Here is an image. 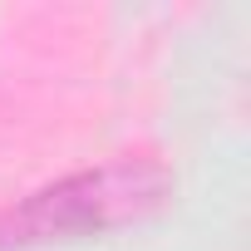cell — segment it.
<instances>
[{
  "instance_id": "obj_1",
  "label": "cell",
  "mask_w": 251,
  "mask_h": 251,
  "mask_svg": "<svg viewBox=\"0 0 251 251\" xmlns=\"http://www.w3.org/2000/svg\"><path fill=\"white\" fill-rule=\"evenodd\" d=\"M173 192V177L153 158H113L99 168H84L74 177H59L10 212H0V246H54V241H84L118 226H133L153 217Z\"/></svg>"
}]
</instances>
